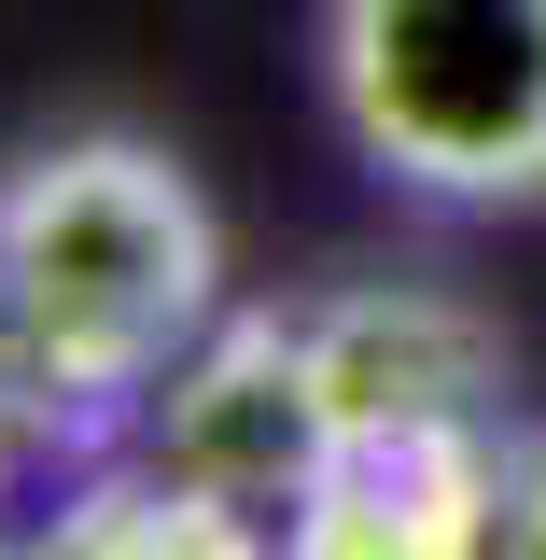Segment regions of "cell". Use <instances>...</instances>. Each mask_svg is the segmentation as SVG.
Here are the masks:
<instances>
[{
	"instance_id": "8992f818",
	"label": "cell",
	"mask_w": 546,
	"mask_h": 560,
	"mask_svg": "<svg viewBox=\"0 0 546 560\" xmlns=\"http://www.w3.org/2000/svg\"><path fill=\"white\" fill-rule=\"evenodd\" d=\"M463 560H546V434L490 420L463 477Z\"/></svg>"
},
{
	"instance_id": "3957f363",
	"label": "cell",
	"mask_w": 546,
	"mask_h": 560,
	"mask_svg": "<svg viewBox=\"0 0 546 560\" xmlns=\"http://www.w3.org/2000/svg\"><path fill=\"white\" fill-rule=\"evenodd\" d=\"M140 463H169L183 490L294 533V518L337 490V463H350L337 393H323V364H309V323L224 308V323L169 364V393L140 407Z\"/></svg>"
},
{
	"instance_id": "5b68a950",
	"label": "cell",
	"mask_w": 546,
	"mask_h": 560,
	"mask_svg": "<svg viewBox=\"0 0 546 560\" xmlns=\"http://www.w3.org/2000/svg\"><path fill=\"white\" fill-rule=\"evenodd\" d=\"M28 560H280V533L239 518V504H210V490H183L169 463H113V477H84L43 518Z\"/></svg>"
},
{
	"instance_id": "6da1fadb",
	"label": "cell",
	"mask_w": 546,
	"mask_h": 560,
	"mask_svg": "<svg viewBox=\"0 0 546 560\" xmlns=\"http://www.w3.org/2000/svg\"><path fill=\"white\" fill-rule=\"evenodd\" d=\"M224 323L210 197L127 127L0 168V364L43 420H140Z\"/></svg>"
},
{
	"instance_id": "277c9868",
	"label": "cell",
	"mask_w": 546,
	"mask_h": 560,
	"mask_svg": "<svg viewBox=\"0 0 546 560\" xmlns=\"http://www.w3.org/2000/svg\"><path fill=\"white\" fill-rule=\"evenodd\" d=\"M309 364L337 393L350 448H407V434H477L504 420V337L449 294H337V308H294Z\"/></svg>"
},
{
	"instance_id": "7a4b0ae2",
	"label": "cell",
	"mask_w": 546,
	"mask_h": 560,
	"mask_svg": "<svg viewBox=\"0 0 546 560\" xmlns=\"http://www.w3.org/2000/svg\"><path fill=\"white\" fill-rule=\"evenodd\" d=\"M323 113L337 140L434 210L546 197V0H323Z\"/></svg>"
}]
</instances>
